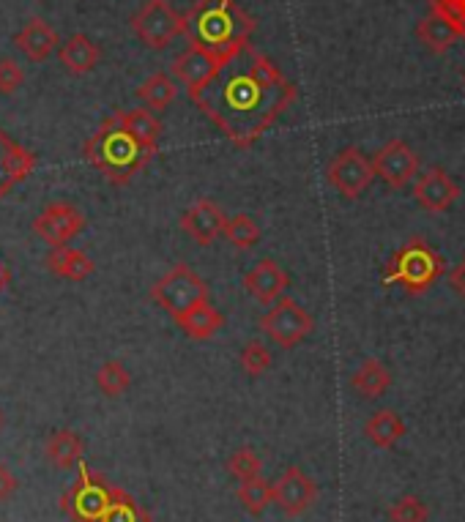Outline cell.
<instances>
[{"instance_id":"cell-26","label":"cell","mask_w":465,"mask_h":522,"mask_svg":"<svg viewBox=\"0 0 465 522\" xmlns=\"http://www.w3.org/2000/svg\"><path fill=\"white\" fill-rule=\"evenodd\" d=\"M115 115H118V121L124 123L126 132L132 134L145 151L156 154V145L162 137V121L151 110H115Z\"/></svg>"},{"instance_id":"cell-27","label":"cell","mask_w":465,"mask_h":522,"mask_svg":"<svg viewBox=\"0 0 465 522\" xmlns=\"http://www.w3.org/2000/svg\"><path fill=\"white\" fill-rule=\"evenodd\" d=\"M176 96H178V82L167 72H154L143 82V85H140V88H137V99L145 102L148 110H156V113L167 110Z\"/></svg>"},{"instance_id":"cell-5","label":"cell","mask_w":465,"mask_h":522,"mask_svg":"<svg viewBox=\"0 0 465 522\" xmlns=\"http://www.w3.org/2000/svg\"><path fill=\"white\" fill-rule=\"evenodd\" d=\"M208 298V285L206 279L197 274L195 268L186 266V263H178L167 271L165 277L156 279L151 285V301L156 307H162L167 315H184L186 309H192L200 301Z\"/></svg>"},{"instance_id":"cell-16","label":"cell","mask_w":465,"mask_h":522,"mask_svg":"<svg viewBox=\"0 0 465 522\" xmlns=\"http://www.w3.org/2000/svg\"><path fill=\"white\" fill-rule=\"evenodd\" d=\"M225 222L228 216L219 208L214 200H197L192 208H186L184 216H181V230L186 236L192 238L195 244L200 246H211L222 236L225 230Z\"/></svg>"},{"instance_id":"cell-31","label":"cell","mask_w":465,"mask_h":522,"mask_svg":"<svg viewBox=\"0 0 465 522\" xmlns=\"http://www.w3.org/2000/svg\"><path fill=\"white\" fill-rule=\"evenodd\" d=\"M102 522H151V517H148L145 509H140V503H137L132 495L118 490L115 492L113 503H110V509H107V514L102 517Z\"/></svg>"},{"instance_id":"cell-11","label":"cell","mask_w":465,"mask_h":522,"mask_svg":"<svg viewBox=\"0 0 465 522\" xmlns=\"http://www.w3.org/2000/svg\"><path fill=\"white\" fill-rule=\"evenodd\" d=\"M85 216L72 203H50L33 219V233L50 246H69L85 230Z\"/></svg>"},{"instance_id":"cell-36","label":"cell","mask_w":465,"mask_h":522,"mask_svg":"<svg viewBox=\"0 0 465 522\" xmlns=\"http://www.w3.org/2000/svg\"><path fill=\"white\" fill-rule=\"evenodd\" d=\"M449 282H452V287H455V293L460 298H465V257L457 263L455 268H452V274H449Z\"/></svg>"},{"instance_id":"cell-19","label":"cell","mask_w":465,"mask_h":522,"mask_svg":"<svg viewBox=\"0 0 465 522\" xmlns=\"http://www.w3.org/2000/svg\"><path fill=\"white\" fill-rule=\"evenodd\" d=\"M58 44H61L58 33L52 31L42 17H31L14 36V47L33 63L47 61L52 52L58 50Z\"/></svg>"},{"instance_id":"cell-28","label":"cell","mask_w":465,"mask_h":522,"mask_svg":"<svg viewBox=\"0 0 465 522\" xmlns=\"http://www.w3.org/2000/svg\"><path fill=\"white\" fill-rule=\"evenodd\" d=\"M96 386L102 391L104 397H124L129 386H132V375H129V369L124 367V361H104L99 372H96Z\"/></svg>"},{"instance_id":"cell-10","label":"cell","mask_w":465,"mask_h":522,"mask_svg":"<svg viewBox=\"0 0 465 522\" xmlns=\"http://www.w3.org/2000/svg\"><path fill=\"white\" fill-rule=\"evenodd\" d=\"M370 162L372 170H375V178H381L383 184L394 189V192L405 189L419 175V154L403 140L386 143L378 154L372 156Z\"/></svg>"},{"instance_id":"cell-29","label":"cell","mask_w":465,"mask_h":522,"mask_svg":"<svg viewBox=\"0 0 465 522\" xmlns=\"http://www.w3.org/2000/svg\"><path fill=\"white\" fill-rule=\"evenodd\" d=\"M238 503L244 506V512L252 514V517H260L271 506V484L266 479H249V482H241L238 487Z\"/></svg>"},{"instance_id":"cell-22","label":"cell","mask_w":465,"mask_h":522,"mask_svg":"<svg viewBox=\"0 0 465 522\" xmlns=\"http://www.w3.org/2000/svg\"><path fill=\"white\" fill-rule=\"evenodd\" d=\"M178 323V328L184 331L186 337L195 339V342H206V339L217 337L219 328L225 326V318H222V312H217V309L208 304L206 301H200V304H195L192 309H186L184 315H178V318H173Z\"/></svg>"},{"instance_id":"cell-33","label":"cell","mask_w":465,"mask_h":522,"mask_svg":"<svg viewBox=\"0 0 465 522\" xmlns=\"http://www.w3.org/2000/svg\"><path fill=\"white\" fill-rule=\"evenodd\" d=\"M430 520V509L422 498L416 495H405L400 501L389 506V522H427Z\"/></svg>"},{"instance_id":"cell-35","label":"cell","mask_w":465,"mask_h":522,"mask_svg":"<svg viewBox=\"0 0 465 522\" xmlns=\"http://www.w3.org/2000/svg\"><path fill=\"white\" fill-rule=\"evenodd\" d=\"M22 82H25V72L20 69V63L3 58L0 61V96L17 93L22 88Z\"/></svg>"},{"instance_id":"cell-25","label":"cell","mask_w":465,"mask_h":522,"mask_svg":"<svg viewBox=\"0 0 465 522\" xmlns=\"http://www.w3.org/2000/svg\"><path fill=\"white\" fill-rule=\"evenodd\" d=\"M392 386V372L378 359H367L362 367L353 372L351 389L364 400H378Z\"/></svg>"},{"instance_id":"cell-18","label":"cell","mask_w":465,"mask_h":522,"mask_svg":"<svg viewBox=\"0 0 465 522\" xmlns=\"http://www.w3.org/2000/svg\"><path fill=\"white\" fill-rule=\"evenodd\" d=\"M416 39L422 41V47L433 55H444L446 50H452V44L460 39L457 31V20L452 17V11L433 6V11L416 25Z\"/></svg>"},{"instance_id":"cell-15","label":"cell","mask_w":465,"mask_h":522,"mask_svg":"<svg viewBox=\"0 0 465 522\" xmlns=\"http://www.w3.org/2000/svg\"><path fill=\"white\" fill-rule=\"evenodd\" d=\"M36 154L0 129V200L36 170Z\"/></svg>"},{"instance_id":"cell-24","label":"cell","mask_w":465,"mask_h":522,"mask_svg":"<svg viewBox=\"0 0 465 522\" xmlns=\"http://www.w3.org/2000/svg\"><path fill=\"white\" fill-rule=\"evenodd\" d=\"M364 438L378 449H394L405 438V421L394 410H378L364 424Z\"/></svg>"},{"instance_id":"cell-3","label":"cell","mask_w":465,"mask_h":522,"mask_svg":"<svg viewBox=\"0 0 465 522\" xmlns=\"http://www.w3.org/2000/svg\"><path fill=\"white\" fill-rule=\"evenodd\" d=\"M83 156L85 162L91 164L93 170H99L113 186L132 184L135 175L154 159L151 151H145L143 145L126 132L115 113L85 140Z\"/></svg>"},{"instance_id":"cell-23","label":"cell","mask_w":465,"mask_h":522,"mask_svg":"<svg viewBox=\"0 0 465 522\" xmlns=\"http://www.w3.org/2000/svg\"><path fill=\"white\" fill-rule=\"evenodd\" d=\"M85 443L83 438L72 430H55L47 438V446H44V457L50 462L52 468L58 471H69L77 462L83 460Z\"/></svg>"},{"instance_id":"cell-17","label":"cell","mask_w":465,"mask_h":522,"mask_svg":"<svg viewBox=\"0 0 465 522\" xmlns=\"http://www.w3.org/2000/svg\"><path fill=\"white\" fill-rule=\"evenodd\" d=\"M290 285V277L285 268L279 266L277 260H271V257H266V260H260L258 266L252 268L249 274H244V287H247V293L255 301H260V304H274L277 298L285 296V290H288Z\"/></svg>"},{"instance_id":"cell-30","label":"cell","mask_w":465,"mask_h":522,"mask_svg":"<svg viewBox=\"0 0 465 522\" xmlns=\"http://www.w3.org/2000/svg\"><path fill=\"white\" fill-rule=\"evenodd\" d=\"M222 236L228 238L230 244L236 246V249H252V246H258V241H260V227L252 216L236 214V216H230L228 222H225Z\"/></svg>"},{"instance_id":"cell-4","label":"cell","mask_w":465,"mask_h":522,"mask_svg":"<svg viewBox=\"0 0 465 522\" xmlns=\"http://www.w3.org/2000/svg\"><path fill=\"white\" fill-rule=\"evenodd\" d=\"M444 271V257L430 244H424L422 238H411L408 244L394 252L389 268L383 274V282L403 287L408 296H422L444 277Z\"/></svg>"},{"instance_id":"cell-8","label":"cell","mask_w":465,"mask_h":522,"mask_svg":"<svg viewBox=\"0 0 465 522\" xmlns=\"http://www.w3.org/2000/svg\"><path fill=\"white\" fill-rule=\"evenodd\" d=\"M260 328L269 334L279 348H296L315 331V318L301 307L296 298L282 296L274 301V307L260 318Z\"/></svg>"},{"instance_id":"cell-2","label":"cell","mask_w":465,"mask_h":522,"mask_svg":"<svg viewBox=\"0 0 465 522\" xmlns=\"http://www.w3.org/2000/svg\"><path fill=\"white\" fill-rule=\"evenodd\" d=\"M255 28V17L236 0H197L184 14V36L189 44L214 52L225 61L249 47Z\"/></svg>"},{"instance_id":"cell-13","label":"cell","mask_w":465,"mask_h":522,"mask_svg":"<svg viewBox=\"0 0 465 522\" xmlns=\"http://www.w3.org/2000/svg\"><path fill=\"white\" fill-rule=\"evenodd\" d=\"M225 63V58H219L214 52L203 50V47H197V44H189L181 55L173 58V66H170V77L178 82H184L186 91L189 96L197 93L203 85H206L217 69Z\"/></svg>"},{"instance_id":"cell-6","label":"cell","mask_w":465,"mask_h":522,"mask_svg":"<svg viewBox=\"0 0 465 522\" xmlns=\"http://www.w3.org/2000/svg\"><path fill=\"white\" fill-rule=\"evenodd\" d=\"M115 492H118V487L104 482L99 473H93L83 462L77 482L63 495V512L69 514L74 522H102Z\"/></svg>"},{"instance_id":"cell-21","label":"cell","mask_w":465,"mask_h":522,"mask_svg":"<svg viewBox=\"0 0 465 522\" xmlns=\"http://www.w3.org/2000/svg\"><path fill=\"white\" fill-rule=\"evenodd\" d=\"M44 266L50 274L69 279V282H85L96 271L91 257L85 255L83 249H74V246H52L50 255L44 257Z\"/></svg>"},{"instance_id":"cell-20","label":"cell","mask_w":465,"mask_h":522,"mask_svg":"<svg viewBox=\"0 0 465 522\" xmlns=\"http://www.w3.org/2000/svg\"><path fill=\"white\" fill-rule=\"evenodd\" d=\"M58 61L69 74L74 77H83V74H91L99 61H102V47L85 36V33H74L69 39L58 44Z\"/></svg>"},{"instance_id":"cell-9","label":"cell","mask_w":465,"mask_h":522,"mask_svg":"<svg viewBox=\"0 0 465 522\" xmlns=\"http://www.w3.org/2000/svg\"><path fill=\"white\" fill-rule=\"evenodd\" d=\"M326 181L345 200H359L370 189L372 181H375L370 156L359 151V148H353V145L351 148H342L340 154L326 164Z\"/></svg>"},{"instance_id":"cell-32","label":"cell","mask_w":465,"mask_h":522,"mask_svg":"<svg viewBox=\"0 0 465 522\" xmlns=\"http://www.w3.org/2000/svg\"><path fill=\"white\" fill-rule=\"evenodd\" d=\"M241 367L247 372L249 378H260L266 375L271 367V353L269 348L260 342V339H249L244 350H241Z\"/></svg>"},{"instance_id":"cell-39","label":"cell","mask_w":465,"mask_h":522,"mask_svg":"<svg viewBox=\"0 0 465 522\" xmlns=\"http://www.w3.org/2000/svg\"><path fill=\"white\" fill-rule=\"evenodd\" d=\"M6 285H9V271H6V266L0 263V293L6 290Z\"/></svg>"},{"instance_id":"cell-37","label":"cell","mask_w":465,"mask_h":522,"mask_svg":"<svg viewBox=\"0 0 465 522\" xmlns=\"http://www.w3.org/2000/svg\"><path fill=\"white\" fill-rule=\"evenodd\" d=\"M14 490H17V479L0 465V501H6Z\"/></svg>"},{"instance_id":"cell-12","label":"cell","mask_w":465,"mask_h":522,"mask_svg":"<svg viewBox=\"0 0 465 522\" xmlns=\"http://www.w3.org/2000/svg\"><path fill=\"white\" fill-rule=\"evenodd\" d=\"M315 498H318V484L296 465H290L288 471L271 484V503H277V509L285 517H301L315 503Z\"/></svg>"},{"instance_id":"cell-34","label":"cell","mask_w":465,"mask_h":522,"mask_svg":"<svg viewBox=\"0 0 465 522\" xmlns=\"http://www.w3.org/2000/svg\"><path fill=\"white\" fill-rule=\"evenodd\" d=\"M260 468H263V460L252 449H236L228 457V471L230 476H236L238 482H249L260 476Z\"/></svg>"},{"instance_id":"cell-1","label":"cell","mask_w":465,"mask_h":522,"mask_svg":"<svg viewBox=\"0 0 465 522\" xmlns=\"http://www.w3.org/2000/svg\"><path fill=\"white\" fill-rule=\"evenodd\" d=\"M236 148H252L296 99V85L252 44L189 96Z\"/></svg>"},{"instance_id":"cell-41","label":"cell","mask_w":465,"mask_h":522,"mask_svg":"<svg viewBox=\"0 0 465 522\" xmlns=\"http://www.w3.org/2000/svg\"><path fill=\"white\" fill-rule=\"evenodd\" d=\"M0 424H3V416H0Z\"/></svg>"},{"instance_id":"cell-38","label":"cell","mask_w":465,"mask_h":522,"mask_svg":"<svg viewBox=\"0 0 465 522\" xmlns=\"http://www.w3.org/2000/svg\"><path fill=\"white\" fill-rule=\"evenodd\" d=\"M463 0H433V6H444V9H457Z\"/></svg>"},{"instance_id":"cell-7","label":"cell","mask_w":465,"mask_h":522,"mask_svg":"<svg viewBox=\"0 0 465 522\" xmlns=\"http://www.w3.org/2000/svg\"><path fill=\"white\" fill-rule=\"evenodd\" d=\"M132 33L148 50H165L173 39L184 36V14H178L167 0H145L132 17Z\"/></svg>"},{"instance_id":"cell-14","label":"cell","mask_w":465,"mask_h":522,"mask_svg":"<svg viewBox=\"0 0 465 522\" xmlns=\"http://www.w3.org/2000/svg\"><path fill=\"white\" fill-rule=\"evenodd\" d=\"M460 197V186L444 167H430L414 184V200L430 214H444Z\"/></svg>"},{"instance_id":"cell-40","label":"cell","mask_w":465,"mask_h":522,"mask_svg":"<svg viewBox=\"0 0 465 522\" xmlns=\"http://www.w3.org/2000/svg\"><path fill=\"white\" fill-rule=\"evenodd\" d=\"M455 17V14H452ZM457 20V31H460V39H465V17H455Z\"/></svg>"}]
</instances>
